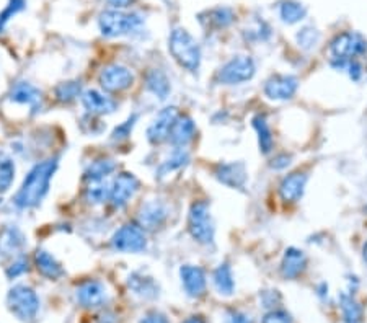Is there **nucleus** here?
Instances as JSON below:
<instances>
[{
  "mask_svg": "<svg viewBox=\"0 0 367 323\" xmlns=\"http://www.w3.org/2000/svg\"><path fill=\"white\" fill-rule=\"evenodd\" d=\"M225 323H253L247 313L240 311H229L225 315Z\"/></svg>",
  "mask_w": 367,
  "mask_h": 323,
  "instance_id": "obj_44",
  "label": "nucleus"
},
{
  "mask_svg": "<svg viewBox=\"0 0 367 323\" xmlns=\"http://www.w3.org/2000/svg\"><path fill=\"white\" fill-rule=\"evenodd\" d=\"M180 278L181 284L185 288V293L189 297H201L206 293L207 281L203 268L194 265H183L180 268Z\"/></svg>",
  "mask_w": 367,
  "mask_h": 323,
  "instance_id": "obj_17",
  "label": "nucleus"
},
{
  "mask_svg": "<svg viewBox=\"0 0 367 323\" xmlns=\"http://www.w3.org/2000/svg\"><path fill=\"white\" fill-rule=\"evenodd\" d=\"M188 230L191 237L201 245H211L216 237V225L211 216V209L206 201H194L189 207Z\"/></svg>",
  "mask_w": 367,
  "mask_h": 323,
  "instance_id": "obj_5",
  "label": "nucleus"
},
{
  "mask_svg": "<svg viewBox=\"0 0 367 323\" xmlns=\"http://www.w3.org/2000/svg\"><path fill=\"white\" fill-rule=\"evenodd\" d=\"M214 177L232 190H241L247 183L248 173L244 162H222L214 168Z\"/></svg>",
  "mask_w": 367,
  "mask_h": 323,
  "instance_id": "obj_15",
  "label": "nucleus"
},
{
  "mask_svg": "<svg viewBox=\"0 0 367 323\" xmlns=\"http://www.w3.org/2000/svg\"><path fill=\"white\" fill-rule=\"evenodd\" d=\"M307 180H309L307 173L304 172H292L289 175H286L280 184L281 200L287 202V204H292V202L299 201L305 193Z\"/></svg>",
  "mask_w": 367,
  "mask_h": 323,
  "instance_id": "obj_20",
  "label": "nucleus"
},
{
  "mask_svg": "<svg viewBox=\"0 0 367 323\" xmlns=\"http://www.w3.org/2000/svg\"><path fill=\"white\" fill-rule=\"evenodd\" d=\"M139 323H169V318H167L162 312L152 311V312H147Z\"/></svg>",
  "mask_w": 367,
  "mask_h": 323,
  "instance_id": "obj_45",
  "label": "nucleus"
},
{
  "mask_svg": "<svg viewBox=\"0 0 367 323\" xmlns=\"http://www.w3.org/2000/svg\"><path fill=\"white\" fill-rule=\"evenodd\" d=\"M189 164V154L185 149H178L175 147V150L171 152L170 157H167L164 162H160V165L155 170V177L157 178H164L169 177L170 173L178 172L183 167H187Z\"/></svg>",
  "mask_w": 367,
  "mask_h": 323,
  "instance_id": "obj_26",
  "label": "nucleus"
},
{
  "mask_svg": "<svg viewBox=\"0 0 367 323\" xmlns=\"http://www.w3.org/2000/svg\"><path fill=\"white\" fill-rule=\"evenodd\" d=\"M113 250L121 253H142L147 250V235L141 225L124 224L111 237Z\"/></svg>",
  "mask_w": 367,
  "mask_h": 323,
  "instance_id": "obj_7",
  "label": "nucleus"
},
{
  "mask_svg": "<svg viewBox=\"0 0 367 323\" xmlns=\"http://www.w3.org/2000/svg\"><path fill=\"white\" fill-rule=\"evenodd\" d=\"M291 162H292V155L282 152V154H278L273 157L271 162H269V167H271L273 170H284L289 167Z\"/></svg>",
  "mask_w": 367,
  "mask_h": 323,
  "instance_id": "obj_42",
  "label": "nucleus"
},
{
  "mask_svg": "<svg viewBox=\"0 0 367 323\" xmlns=\"http://www.w3.org/2000/svg\"><path fill=\"white\" fill-rule=\"evenodd\" d=\"M183 323H206V320H204L203 315H191V317H188Z\"/></svg>",
  "mask_w": 367,
  "mask_h": 323,
  "instance_id": "obj_48",
  "label": "nucleus"
},
{
  "mask_svg": "<svg viewBox=\"0 0 367 323\" xmlns=\"http://www.w3.org/2000/svg\"><path fill=\"white\" fill-rule=\"evenodd\" d=\"M320 41V33L312 26H305V28H302L299 33H297V43L302 49L305 51H310L314 48H317Z\"/></svg>",
  "mask_w": 367,
  "mask_h": 323,
  "instance_id": "obj_38",
  "label": "nucleus"
},
{
  "mask_svg": "<svg viewBox=\"0 0 367 323\" xmlns=\"http://www.w3.org/2000/svg\"><path fill=\"white\" fill-rule=\"evenodd\" d=\"M269 35H271V31H269V26L264 21H257V28L248 30V36L255 41H266Z\"/></svg>",
  "mask_w": 367,
  "mask_h": 323,
  "instance_id": "obj_41",
  "label": "nucleus"
},
{
  "mask_svg": "<svg viewBox=\"0 0 367 323\" xmlns=\"http://www.w3.org/2000/svg\"><path fill=\"white\" fill-rule=\"evenodd\" d=\"M59 167V157H51L48 160L38 162L30 172L26 173L22 186L13 196V204L18 209H35L44 201L49 193L51 182Z\"/></svg>",
  "mask_w": 367,
  "mask_h": 323,
  "instance_id": "obj_1",
  "label": "nucleus"
},
{
  "mask_svg": "<svg viewBox=\"0 0 367 323\" xmlns=\"http://www.w3.org/2000/svg\"><path fill=\"white\" fill-rule=\"evenodd\" d=\"M259 301H262L263 307H274L278 302H281V294L278 290H263L259 294Z\"/></svg>",
  "mask_w": 367,
  "mask_h": 323,
  "instance_id": "obj_43",
  "label": "nucleus"
},
{
  "mask_svg": "<svg viewBox=\"0 0 367 323\" xmlns=\"http://www.w3.org/2000/svg\"><path fill=\"white\" fill-rule=\"evenodd\" d=\"M82 82L80 80H67V82H60V84L54 89L56 100L60 101V103L67 105L76 101L77 98L82 96Z\"/></svg>",
  "mask_w": 367,
  "mask_h": 323,
  "instance_id": "obj_31",
  "label": "nucleus"
},
{
  "mask_svg": "<svg viewBox=\"0 0 367 323\" xmlns=\"http://www.w3.org/2000/svg\"><path fill=\"white\" fill-rule=\"evenodd\" d=\"M116 170V162L110 157H100V159H95L88 165L85 173H83V178L87 182H96V180H106Z\"/></svg>",
  "mask_w": 367,
  "mask_h": 323,
  "instance_id": "obj_27",
  "label": "nucleus"
},
{
  "mask_svg": "<svg viewBox=\"0 0 367 323\" xmlns=\"http://www.w3.org/2000/svg\"><path fill=\"white\" fill-rule=\"evenodd\" d=\"M212 283L216 286V289L219 290L222 295H232L235 289L234 274H232V268L229 263H221L219 266L214 270L212 273Z\"/></svg>",
  "mask_w": 367,
  "mask_h": 323,
  "instance_id": "obj_30",
  "label": "nucleus"
},
{
  "mask_svg": "<svg viewBox=\"0 0 367 323\" xmlns=\"http://www.w3.org/2000/svg\"><path fill=\"white\" fill-rule=\"evenodd\" d=\"M362 260L367 263V240L364 242V245H362Z\"/></svg>",
  "mask_w": 367,
  "mask_h": 323,
  "instance_id": "obj_50",
  "label": "nucleus"
},
{
  "mask_svg": "<svg viewBox=\"0 0 367 323\" xmlns=\"http://www.w3.org/2000/svg\"><path fill=\"white\" fill-rule=\"evenodd\" d=\"M252 123L258 136L259 150H262L264 155L271 154L273 147H274V137H273L271 128H269V124H268L266 116H264V114H257V116L252 119Z\"/></svg>",
  "mask_w": 367,
  "mask_h": 323,
  "instance_id": "obj_28",
  "label": "nucleus"
},
{
  "mask_svg": "<svg viewBox=\"0 0 367 323\" xmlns=\"http://www.w3.org/2000/svg\"><path fill=\"white\" fill-rule=\"evenodd\" d=\"M318 294H320V295H322V297H323V295H325V294H327V295H328V286H327V283H322V284H320Z\"/></svg>",
  "mask_w": 367,
  "mask_h": 323,
  "instance_id": "obj_49",
  "label": "nucleus"
},
{
  "mask_svg": "<svg viewBox=\"0 0 367 323\" xmlns=\"http://www.w3.org/2000/svg\"><path fill=\"white\" fill-rule=\"evenodd\" d=\"M207 23L214 28H227L232 21L235 20L234 12L227 7H217L207 12Z\"/></svg>",
  "mask_w": 367,
  "mask_h": 323,
  "instance_id": "obj_35",
  "label": "nucleus"
},
{
  "mask_svg": "<svg viewBox=\"0 0 367 323\" xmlns=\"http://www.w3.org/2000/svg\"><path fill=\"white\" fill-rule=\"evenodd\" d=\"M299 89V78L287 73H276L269 77L264 84V95L274 101H287L297 94Z\"/></svg>",
  "mask_w": 367,
  "mask_h": 323,
  "instance_id": "obj_12",
  "label": "nucleus"
},
{
  "mask_svg": "<svg viewBox=\"0 0 367 323\" xmlns=\"http://www.w3.org/2000/svg\"><path fill=\"white\" fill-rule=\"evenodd\" d=\"M257 73V62L250 56H237L225 62L217 72L216 80L222 85H240L252 80Z\"/></svg>",
  "mask_w": 367,
  "mask_h": 323,
  "instance_id": "obj_6",
  "label": "nucleus"
},
{
  "mask_svg": "<svg viewBox=\"0 0 367 323\" xmlns=\"http://www.w3.org/2000/svg\"><path fill=\"white\" fill-rule=\"evenodd\" d=\"M110 191L111 183H108V180H96V182H88L83 196H85L88 204L100 206L110 201Z\"/></svg>",
  "mask_w": 367,
  "mask_h": 323,
  "instance_id": "obj_29",
  "label": "nucleus"
},
{
  "mask_svg": "<svg viewBox=\"0 0 367 323\" xmlns=\"http://www.w3.org/2000/svg\"><path fill=\"white\" fill-rule=\"evenodd\" d=\"M139 121V113H133L131 116H129L126 121L121 123L119 126L114 128V131L111 132V141L113 142H121V141H126L129 136H131L134 126H136V123Z\"/></svg>",
  "mask_w": 367,
  "mask_h": 323,
  "instance_id": "obj_37",
  "label": "nucleus"
},
{
  "mask_svg": "<svg viewBox=\"0 0 367 323\" xmlns=\"http://www.w3.org/2000/svg\"><path fill=\"white\" fill-rule=\"evenodd\" d=\"M15 180V162L6 152H0V193L10 190Z\"/></svg>",
  "mask_w": 367,
  "mask_h": 323,
  "instance_id": "obj_34",
  "label": "nucleus"
},
{
  "mask_svg": "<svg viewBox=\"0 0 367 323\" xmlns=\"http://www.w3.org/2000/svg\"><path fill=\"white\" fill-rule=\"evenodd\" d=\"M366 211H367V207H366Z\"/></svg>",
  "mask_w": 367,
  "mask_h": 323,
  "instance_id": "obj_51",
  "label": "nucleus"
},
{
  "mask_svg": "<svg viewBox=\"0 0 367 323\" xmlns=\"http://www.w3.org/2000/svg\"><path fill=\"white\" fill-rule=\"evenodd\" d=\"M128 286L134 294L142 299H155L159 295V286H157L154 278H151V276L134 273L129 276Z\"/></svg>",
  "mask_w": 367,
  "mask_h": 323,
  "instance_id": "obj_25",
  "label": "nucleus"
},
{
  "mask_svg": "<svg viewBox=\"0 0 367 323\" xmlns=\"http://www.w3.org/2000/svg\"><path fill=\"white\" fill-rule=\"evenodd\" d=\"M305 266H307V256L299 248L291 247L284 252L281 261V274L286 279H296L304 273Z\"/></svg>",
  "mask_w": 367,
  "mask_h": 323,
  "instance_id": "obj_23",
  "label": "nucleus"
},
{
  "mask_svg": "<svg viewBox=\"0 0 367 323\" xmlns=\"http://www.w3.org/2000/svg\"><path fill=\"white\" fill-rule=\"evenodd\" d=\"M333 58L340 59H356L367 53V41L362 35L355 31H346V33L338 35L330 44Z\"/></svg>",
  "mask_w": 367,
  "mask_h": 323,
  "instance_id": "obj_10",
  "label": "nucleus"
},
{
  "mask_svg": "<svg viewBox=\"0 0 367 323\" xmlns=\"http://www.w3.org/2000/svg\"><path fill=\"white\" fill-rule=\"evenodd\" d=\"M7 100L12 105L26 108L30 114H36L43 108V91L38 87L28 80H18L13 84L10 94L7 95Z\"/></svg>",
  "mask_w": 367,
  "mask_h": 323,
  "instance_id": "obj_8",
  "label": "nucleus"
},
{
  "mask_svg": "<svg viewBox=\"0 0 367 323\" xmlns=\"http://www.w3.org/2000/svg\"><path fill=\"white\" fill-rule=\"evenodd\" d=\"M262 323H292V318L286 311H281V308H273V311H269L266 315L263 317Z\"/></svg>",
  "mask_w": 367,
  "mask_h": 323,
  "instance_id": "obj_40",
  "label": "nucleus"
},
{
  "mask_svg": "<svg viewBox=\"0 0 367 323\" xmlns=\"http://www.w3.org/2000/svg\"><path fill=\"white\" fill-rule=\"evenodd\" d=\"M146 89L151 91L152 95H155V98L167 100V96L170 95L171 85L169 77L160 69H151L146 73Z\"/></svg>",
  "mask_w": 367,
  "mask_h": 323,
  "instance_id": "obj_24",
  "label": "nucleus"
},
{
  "mask_svg": "<svg viewBox=\"0 0 367 323\" xmlns=\"http://www.w3.org/2000/svg\"><path fill=\"white\" fill-rule=\"evenodd\" d=\"M176 116H178V108L176 106H167V108L162 110L151 126L147 128V141L154 146L169 141L170 129L173 126Z\"/></svg>",
  "mask_w": 367,
  "mask_h": 323,
  "instance_id": "obj_14",
  "label": "nucleus"
},
{
  "mask_svg": "<svg viewBox=\"0 0 367 323\" xmlns=\"http://www.w3.org/2000/svg\"><path fill=\"white\" fill-rule=\"evenodd\" d=\"M139 180L134 173L123 172L113 180L110 191V202L114 209H123L129 201L133 200L134 195L139 191Z\"/></svg>",
  "mask_w": 367,
  "mask_h": 323,
  "instance_id": "obj_11",
  "label": "nucleus"
},
{
  "mask_svg": "<svg viewBox=\"0 0 367 323\" xmlns=\"http://www.w3.org/2000/svg\"><path fill=\"white\" fill-rule=\"evenodd\" d=\"M144 20L137 13H126L123 10H105L99 17V26L101 35L106 38H118V36L131 35L141 28Z\"/></svg>",
  "mask_w": 367,
  "mask_h": 323,
  "instance_id": "obj_3",
  "label": "nucleus"
},
{
  "mask_svg": "<svg viewBox=\"0 0 367 323\" xmlns=\"http://www.w3.org/2000/svg\"><path fill=\"white\" fill-rule=\"evenodd\" d=\"M83 108L88 114L94 116H105V114H111L116 112L118 103L113 96L103 94L100 90H85L80 96Z\"/></svg>",
  "mask_w": 367,
  "mask_h": 323,
  "instance_id": "obj_16",
  "label": "nucleus"
},
{
  "mask_svg": "<svg viewBox=\"0 0 367 323\" xmlns=\"http://www.w3.org/2000/svg\"><path fill=\"white\" fill-rule=\"evenodd\" d=\"M26 8V0H8V3L0 12V33L7 28L8 21L12 20L13 17H17L18 13L23 12Z\"/></svg>",
  "mask_w": 367,
  "mask_h": 323,
  "instance_id": "obj_36",
  "label": "nucleus"
},
{
  "mask_svg": "<svg viewBox=\"0 0 367 323\" xmlns=\"http://www.w3.org/2000/svg\"><path fill=\"white\" fill-rule=\"evenodd\" d=\"M26 247V237L18 225H6L0 232V256H18Z\"/></svg>",
  "mask_w": 367,
  "mask_h": 323,
  "instance_id": "obj_19",
  "label": "nucleus"
},
{
  "mask_svg": "<svg viewBox=\"0 0 367 323\" xmlns=\"http://www.w3.org/2000/svg\"><path fill=\"white\" fill-rule=\"evenodd\" d=\"M99 323H118V318H116V315H113V313L106 312L99 318Z\"/></svg>",
  "mask_w": 367,
  "mask_h": 323,
  "instance_id": "obj_47",
  "label": "nucleus"
},
{
  "mask_svg": "<svg viewBox=\"0 0 367 323\" xmlns=\"http://www.w3.org/2000/svg\"><path fill=\"white\" fill-rule=\"evenodd\" d=\"M28 270H30V261H28V258L23 255H18L15 256V260L10 266L7 268V276L10 279H15L18 276H23L25 273H28Z\"/></svg>",
  "mask_w": 367,
  "mask_h": 323,
  "instance_id": "obj_39",
  "label": "nucleus"
},
{
  "mask_svg": "<svg viewBox=\"0 0 367 323\" xmlns=\"http://www.w3.org/2000/svg\"><path fill=\"white\" fill-rule=\"evenodd\" d=\"M77 302L83 307H100L106 301V289L103 283L96 279H87L76 289Z\"/></svg>",
  "mask_w": 367,
  "mask_h": 323,
  "instance_id": "obj_18",
  "label": "nucleus"
},
{
  "mask_svg": "<svg viewBox=\"0 0 367 323\" xmlns=\"http://www.w3.org/2000/svg\"><path fill=\"white\" fill-rule=\"evenodd\" d=\"M99 82L101 89L108 91V94H119V91L131 89L134 84V73L126 66L110 64L100 72Z\"/></svg>",
  "mask_w": 367,
  "mask_h": 323,
  "instance_id": "obj_9",
  "label": "nucleus"
},
{
  "mask_svg": "<svg viewBox=\"0 0 367 323\" xmlns=\"http://www.w3.org/2000/svg\"><path fill=\"white\" fill-rule=\"evenodd\" d=\"M106 3H108L113 10H124V8L134 6L136 0H106Z\"/></svg>",
  "mask_w": 367,
  "mask_h": 323,
  "instance_id": "obj_46",
  "label": "nucleus"
},
{
  "mask_svg": "<svg viewBox=\"0 0 367 323\" xmlns=\"http://www.w3.org/2000/svg\"><path fill=\"white\" fill-rule=\"evenodd\" d=\"M169 51L171 58L187 69L188 72H198L201 66V46L185 28H175L169 38Z\"/></svg>",
  "mask_w": 367,
  "mask_h": 323,
  "instance_id": "obj_2",
  "label": "nucleus"
},
{
  "mask_svg": "<svg viewBox=\"0 0 367 323\" xmlns=\"http://www.w3.org/2000/svg\"><path fill=\"white\" fill-rule=\"evenodd\" d=\"M7 306L18 320L31 323L40 312V297L33 289L25 284H17L8 290Z\"/></svg>",
  "mask_w": 367,
  "mask_h": 323,
  "instance_id": "obj_4",
  "label": "nucleus"
},
{
  "mask_svg": "<svg viewBox=\"0 0 367 323\" xmlns=\"http://www.w3.org/2000/svg\"><path fill=\"white\" fill-rule=\"evenodd\" d=\"M280 15L281 20L287 23V25H294V23L304 20L305 15H307V8L302 6L300 2H296V0H286V2L281 3Z\"/></svg>",
  "mask_w": 367,
  "mask_h": 323,
  "instance_id": "obj_32",
  "label": "nucleus"
},
{
  "mask_svg": "<svg viewBox=\"0 0 367 323\" xmlns=\"http://www.w3.org/2000/svg\"><path fill=\"white\" fill-rule=\"evenodd\" d=\"M139 225L144 230H157L169 219V206L160 200H151L144 202L139 209Z\"/></svg>",
  "mask_w": 367,
  "mask_h": 323,
  "instance_id": "obj_13",
  "label": "nucleus"
},
{
  "mask_svg": "<svg viewBox=\"0 0 367 323\" xmlns=\"http://www.w3.org/2000/svg\"><path fill=\"white\" fill-rule=\"evenodd\" d=\"M33 261H35V266L36 270H38V273L41 276H44L46 279H51V281H58L62 278L64 274H66V271H64V268L60 263L56 260V256L53 253H49L48 250H44V248H38L33 256Z\"/></svg>",
  "mask_w": 367,
  "mask_h": 323,
  "instance_id": "obj_22",
  "label": "nucleus"
},
{
  "mask_svg": "<svg viewBox=\"0 0 367 323\" xmlns=\"http://www.w3.org/2000/svg\"><path fill=\"white\" fill-rule=\"evenodd\" d=\"M194 134H196V124H194L193 118L188 114H178L170 129L169 142L173 147L183 149L194 139Z\"/></svg>",
  "mask_w": 367,
  "mask_h": 323,
  "instance_id": "obj_21",
  "label": "nucleus"
},
{
  "mask_svg": "<svg viewBox=\"0 0 367 323\" xmlns=\"http://www.w3.org/2000/svg\"><path fill=\"white\" fill-rule=\"evenodd\" d=\"M340 307L343 318L346 323H361L362 307L361 304L352 297V294H340Z\"/></svg>",
  "mask_w": 367,
  "mask_h": 323,
  "instance_id": "obj_33",
  "label": "nucleus"
}]
</instances>
